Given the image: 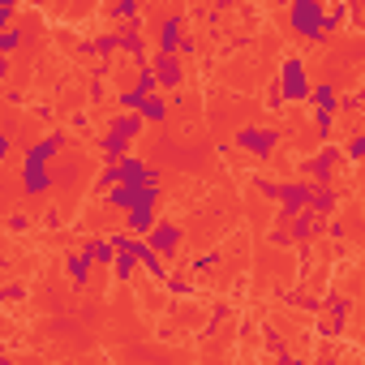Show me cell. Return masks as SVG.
<instances>
[{
  "mask_svg": "<svg viewBox=\"0 0 365 365\" xmlns=\"http://www.w3.org/2000/svg\"><path fill=\"white\" fill-rule=\"evenodd\" d=\"M22 185H26L31 198H43L56 185V176H52V168H22Z\"/></svg>",
  "mask_w": 365,
  "mask_h": 365,
  "instance_id": "9a60e30c",
  "label": "cell"
},
{
  "mask_svg": "<svg viewBox=\"0 0 365 365\" xmlns=\"http://www.w3.org/2000/svg\"><path fill=\"white\" fill-rule=\"evenodd\" d=\"M339 159H344V150L335 146V142H327L314 159H305V172H309V185H331L335 180V168H339Z\"/></svg>",
  "mask_w": 365,
  "mask_h": 365,
  "instance_id": "5b68a950",
  "label": "cell"
},
{
  "mask_svg": "<svg viewBox=\"0 0 365 365\" xmlns=\"http://www.w3.org/2000/svg\"><path fill=\"white\" fill-rule=\"evenodd\" d=\"M133 258L142 262V271H146L150 279H159V284H168V262H163V258H159V254L150 250V241H142V237H138V245H133Z\"/></svg>",
  "mask_w": 365,
  "mask_h": 365,
  "instance_id": "7c38bea8",
  "label": "cell"
},
{
  "mask_svg": "<svg viewBox=\"0 0 365 365\" xmlns=\"http://www.w3.org/2000/svg\"><path fill=\"white\" fill-rule=\"evenodd\" d=\"M142 116H133V112H120L112 125H108V133L99 138V150H103V163H120V159H129V146H133V138L142 133Z\"/></svg>",
  "mask_w": 365,
  "mask_h": 365,
  "instance_id": "6da1fadb",
  "label": "cell"
},
{
  "mask_svg": "<svg viewBox=\"0 0 365 365\" xmlns=\"http://www.w3.org/2000/svg\"><path fill=\"white\" fill-rule=\"evenodd\" d=\"M146 241H150V250H155L159 258H172V254L180 250V241H185V232H180V224H168V220H159V228H155Z\"/></svg>",
  "mask_w": 365,
  "mask_h": 365,
  "instance_id": "ba28073f",
  "label": "cell"
},
{
  "mask_svg": "<svg viewBox=\"0 0 365 365\" xmlns=\"http://www.w3.org/2000/svg\"><path fill=\"white\" fill-rule=\"evenodd\" d=\"M327 309H331V318H335V327H344V318H348V309H352V301H348V297H331V301H327Z\"/></svg>",
  "mask_w": 365,
  "mask_h": 365,
  "instance_id": "d4e9b609",
  "label": "cell"
},
{
  "mask_svg": "<svg viewBox=\"0 0 365 365\" xmlns=\"http://www.w3.org/2000/svg\"><path fill=\"white\" fill-rule=\"evenodd\" d=\"M275 91H279V99H284V103H305V99H314L309 69H305V61H301V56H288V61L279 65V82H275Z\"/></svg>",
  "mask_w": 365,
  "mask_h": 365,
  "instance_id": "3957f363",
  "label": "cell"
},
{
  "mask_svg": "<svg viewBox=\"0 0 365 365\" xmlns=\"http://www.w3.org/2000/svg\"><path fill=\"white\" fill-rule=\"evenodd\" d=\"M348 18H352V9H348V5H331V9H327V39H331L339 26H348Z\"/></svg>",
  "mask_w": 365,
  "mask_h": 365,
  "instance_id": "7402d4cb",
  "label": "cell"
},
{
  "mask_svg": "<svg viewBox=\"0 0 365 365\" xmlns=\"http://www.w3.org/2000/svg\"><path fill=\"white\" fill-rule=\"evenodd\" d=\"M116 35H120V52H125L129 61H138V65H142V61H146V35H142V18H138V22H129V26H120Z\"/></svg>",
  "mask_w": 365,
  "mask_h": 365,
  "instance_id": "30bf717a",
  "label": "cell"
},
{
  "mask_svg": "<svg viewBox=\"0 0 365 365\" xmlns=\"http://www.w3.org/2000/svg\"><path fill=\"white\" fill-rule=\"evenodd\" d=\"M180 43H185V22H180V18L159 22V39H155V48H159L163 56H180Z\"/></svg>",
  "mask_w": 365,
  "mask_h": 365,
  "instance_id": "9c48e42d",
  "label": "cell"
},
{
  "mask_svg": "<svg viewBox=\"0 0 365 365\" xmlns=\"http://www.w3.org/2000/svg\"><path fill=\"white\" fill-rule=\"evenodd\" d=\"M22 43V31H5V35H0V52H14Z\"/></svg>",
  "mask_w": 365,
  "mask_h": 365,
  "instance_id": "4316f807",
  "label": "cell"
},
{
  "mask_svg": "<svg viewBox=\"0 0 365 365\" xmlns=\"http://www.w3.org/2000/svg\"><path fill=\"white\" fill-rule=\"evenodd\" d=\"M108 18H116V22H138V5H133V0H120V5L108 9Z\"/></svg>",
  "mask_w": 365,
  "mask_h": 365,
  "instance_id": "cb8c5ba5",
  "label": "cell"
},
{
  "mask_svg": "<svg viewBox=\"0 0 365 365\" xmlns=\"http://www.w3.org/2000/svg\"><path fill=\"white\" fill-rule=\"evenodd\" d=\"M86 245H91V254H95V262H99V267H116L120 250L112 245V237H91Z\"/></svg>",
  "mask_w": 365,
  "mask_h": 365,
  "instance_id": "d6986e66",
  "label": "cell"
},
{
  "mask_svg": "<svg viewBox=\"0 0 365 365\" xmlns=\"http://www.w3.org/2000/svg\"><path fill=\"white\" fill-rule=\"evenodd\" d=\"M339 91H335V82H318L314 86V108H331V112H339Z\"/></svg>",
  "mask_w": 365,
  "mask_h": 365,
  "instance_id": "ffe728a7",
  "label": "cell"
},
{
  "mask_svg": "<svg viewBox=\"0 0 365 365\" xmlns=\"http://www.w3.org/2000/svg\"><path fill=\"white\" fill-rule=\"evenodd\" d=\"M61 150H65V133L56 129V133L39 138L35 146H26V155H22V168H48V163H52Z\"/></svg>",
  "mask_w": 365,
  "mask_h": 365,
  "instance_id": "52a82bcc",
  "label": "cell"
},
{
  "mask_svg": "<svg viewBox=\"0 0 365 365\" xmlns=\"http://www.w3.org/2000/svg\"><path fill=\"white\" fill-rule=\"evenodd\" d=\"M146 125H163L168 116H172V103H168V95H150L146 103H142V112H138Z\"/></svg>",
  "mask_w": 365,
  "mask_h": 365,
  "instance_id": "ac0fdd59",
  "label": "cell"
},
{
  "mask_svg": "<svg viewBox=\"0 0 365 365\" xmlns=\"http://www.w3.org/2000/svg\"><path fill=\"white\" fill-rule=\"evenodd\" d=\"M288 232H292V245H305V241H314V237L322 232V220H318L314 211H301V215L288 224Z\"/></svg>",
  "mask_w": 365,
  "mask_h": 365,
  "instance_id": "2e32d148",
  "label": "cell"
},
{
  "mask_svg": "<svg viewBox=\"0 0 365 365\" xmlns=\"http://www.w3.org/2000/svg\"><path fill=\"white\" fill-rule=\"evenodd\" d=\"M275 365H309L305 356H292V352H284V356H275Z\"/></svg>",
  "mask_w": 365,
  "mask_h": 365,
  "instance_id": "f1b7e54d",
  "label": "cell"
},
{
  "mask_svg": "<svg viewBox=\"0 0 365 365\" xmlns=\"http://www.w3.org/2000/svg\"><path fill=\"white\" fill-rule=\"evenodd\" d=\"M138 267H142V262H138L133 254H120V258H116V267H112V275H116V279H133V271H138Z\"/></svg>",
  "mask_w": 365,
  "mask_h": 365,
  "instance_id": "603a6c76",
  "label": "cell"
},
{
  "mask_svg": "<svg viewBox=\"0 0 365 365\" xmlns=\"http://www.w3.org/2000/svg\"><path fill=\"white\" fill-rule=\"evenodd\" d=\"M309 211H314L318 220L335 215V211H339V194H335V185H314V202H309Z\"/></svg>",
  "mask_w": 365,
  "mask_h": 365,
  "instance_id": "e0dca14e",
  "label": "cell"
},
{
  "mask_svg": "<svg viewBox=\"0 0 365 365\" xmlns=\"http://www.w3.org/2000/svg\"><path fill=\"white\" fill-rule=\"evenodd\" d=\"M314 133L318 138H335V112L331 108H314Z\"/></svg>",
  "mask_w": 365,
  "mask_h": 365,
  "instance_id": "44dd1931",
  "label": "cell"
},
{
  "mask_svg": "<svg viewBox=\"0 0 365 365\" xmlns=\"http://www.w3.org/2000/svg\"><path fill=\"white\" fill-rule=\"evenodd\" d=\"M172 297H194V284L185 279V275H168V284H163Z\"/></svg>",
  "mask_w": 365,
  "mask_h": 365,
  "instance_id": "484cf974",
  "label": "cell"
},
{
  "mask_svg": "<svg viewBox=\"0 0 365 365\" xmlns=\"http://www.w3.org/2000/svg\"><path fill=\"white\" fill-rule=\"evenodd\" d=\"M155 228H159L155 207H138V211H129V215H125V232H129V237H142V241H146Z\"/></svg>",
  "mask_w": 365,
  "mask_h": 365,
  "instance_id": "5bb4252c",
  "label": "cell"
},
{
  "mask_svg": "<svg viewBox=\"0 0 365 365\" xmlns=\"http://www.w3.org/2000/svg\"><path fill=\"white\" fill-rule=\"evenodd\" d=\"M288 26H292V35L322 43L327 39V5L322 0H297L288 9Z\"/></svg>",
  "mask_w": 365,
  "mask_h": 365,
  "instance_id": "7a4b0ae2",
  "label": "cell"
},
{
  "mask_svg": "<svg viewBox=\"0 0 365 365\" xmlns=\"http://www.w3.org/2000/svg\"><path fill=\"white\" fill-rule=\"evenodd\" d=\"M194 52H198V39H194V35H185V43H180V61L194 56Z\"/></svg>",
  "mask_w": 365,
  "mask_h": 365,
  "instance_id": "83f0119b",
  "label": "cell"
},
{
  "mask_svg": "<svg viewBox=\"0 0 365 365\" xmlns=\"http://www.w3.org/2000/svg\"><path fill=\"white\" fill-rule=\"evenodd\" d=\"M237 146L250 150L254 159H271L275 146H279V133H275V129H262V125H245V129L237 133Z\"/></svg>",
  "mask_w": 365,
  "mask_h": 365,
  "instance_id": "277c9868",
  "label": "cell"
},
{
  "mask_svg": "<svg viewBox=\"0 0 365 365\" xmlns=\"http://www.w3.org/2000/svg\"><path fill=\"white\" fill-rule=\"evenodd\" d=\"M150 69H155V78H159V91H163V95H172V91L185 86V61H180V56H163V52H155Z\"/></svg>",
  "mask_w": 365,
  "mask_h": 365,
  "instance_id": "8992f818",
  "label": "cell"
},
{
  "mask_svg": "<svg viewBox=\"0 0 365 365\" xmlns=\"http://www.w3.org/2000/svg\"><path fill=\"white\" fill-rule=\"evenodd\" d=\"M78 48H82V56H99V61H108L112 52H120V35H116V31H103V35L82 39Z\"/></svg>",
  "mask_w": 365,
  "mask_h": 365,
  "instance_id": "4fadbf2b",
  "label": "cell"
},
{
  "mask_svg": "<svg viewBox=\"0 0 365 365\" xmlns=\"http://www.w3.org/2000/svg\"><path fill=\"white\" fill-rule=\"evenodd\" d=\"M65 267H69V279H73V288H82V284L91 279V271H95L99 262H95V254H91V245L82 241V250H73V254L65 258Z\"/></svg>",
  "mask_w": 365,
  "mask_h": 365,
  "instance_id": "8fae6325",
  "label": "cell"
}]
</instances>
